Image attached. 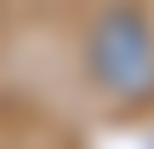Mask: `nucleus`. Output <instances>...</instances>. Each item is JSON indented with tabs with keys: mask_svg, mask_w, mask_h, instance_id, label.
<instances>
[{
	"mask_svg": "<svg viewBox=\"0 0 154 149\" xmlns=\"http://www.w3.org/2000/svg\"><path fill=\"white\" fill-rule=\"evenodd\" d=\"M86 57H91V75L103 80V92H114V98H149L154 92V34L131 6H114L97 17Z\"/></svg>",
	"mask_w": 154,
	"mask_h": 149,
	"instance_id": "f257e3e1",
	"label": "nucleus"
}]
</instances>
